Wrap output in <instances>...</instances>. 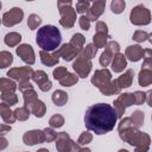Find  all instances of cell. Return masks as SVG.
I'll return each instance as SVG.
<instances>
[{
  "label": "cell",
  "instance_id": "cell-1",
  "mask_svg": "<svg viewBox=\"0 0 152 152\" xmlns=\"http://www.w3.org/2000/svg\"><path fill=\"white\" fill-rule=\"evenodd\" d=\"M118 115L108 103H96L90 106L84 114V124L88 131L97 135L110 132L116 124Z\"/></svg>",
  "mask_w": 152,
  "mask_h": 152
},
{
  "label": "cell",
  "instance_id": "cell-2",
  "mask_svg": "<svg viewBox=\"0 0 152 152\" xmlns=\"http://www.w3.org/2000/svg\"><path fill=\"white\" fill-rule=\"evenodd\" d=\"M61 40H62L61 32L56 26L45 25L38 28L36 42L43 51H48V52L56 51L61 45Z\"/></svg>",
  "mask_w": 152,
  "mask_h": 152
},
{
  "label": "cell",
  "instance_id": "cell-3",
  "mask_svg": "<svg viewBox=\"0 0 152 152\" xmlns=\"http://www.w3.org/2000/svg\"><path fill=\"white\" fill-rule=\"evenodd\" d=\"M121 140L134 146V152H147L151 144V138L147 133L139 131V128L129 127L119 132Z\"/></svg>",
  "mask_w": 152,
  "mask_h": 152
},
{
  "label": "cell",
  "instance_id": "cell-4",
  "mask_svg": "<svg viewBox=\"0 0 152 152\" xmlns=\"http://www.w3.org/2000/svg\"><path fill=\"white\" fill-rule=\"evenodd\" d=\"M71 5H72V2L70 0H68V1L59 0L57 2L59 14H61L59 24L64 28H71L75 25V21H76V11L71 7Z\"/></svg>",
  "mask_w": 152,
  "mask_h": 152
},
{
  "label": "cell",
  "instance_id": "cell-5",
  "mask_svg": "<svg viewBox=\"0 0 152 152\" xmlns=\"http://www.w3.org/2000/svg\"><path fill=\"white\" fill-rule=\"evenodd\" d=\"M129 20L133 25H148L151 23V12L144 5H138L131 11Z\"/></svg>",
  "mask_w": 152,
  "mask_h": 152
},
{
  "label": "cell",
  "instance_id": "cell-6",
  "mask_svg": "<svg viewBox=\"0 0 152 152\" xmlns=\"http://www.w3.org/2000/svg\"><path fill=\"white\" fill-rule=\"evenodd\" d=\"M56 150L57 152H78L81 148L78 144L72 141L66 132L57 133L56 138Z\"/></svg>",
  "mask_w": 152,
  "mask_h": 152
},
{
  "label": "cell",
  "instance_id": "cell-7",
  "mask_svg": "<svg viewBox=\"0 0 152 152\" xmlns=\"http://www.w3.org/2000/svg\"><path fill=\"white\" fill-rule=\"evenodd\" d=\"M110 38L108 34V27L107 24L104 21H97L96 23V33L93 37V44L100 49V48H104L107 45V39Z\"/></svg>",
  "mask_w": 152,
  "mask_h": 152
},
{
  "label": "cell",
  "instance_id": "cell-8",
  "mask_svg": "<svg viewBox=\"0 0 152 152\" xmlns=\"http://www.w3.org/2000/svg\"><path fill=\"white\" fill-rule=\"evenodd\" d=\"M23 18H24L23 10L19 8V7H13L10 11H7L6 13H4V15H2V25L7 26V27L14 26V25L21 23Z\"/></svg>",
  "mask_w": 152,
  "mask_h": 152
},
{
  "label": "cell",
  "instance_id": "cell-9",
  "mask_svg": "<svg viewBox=\"0 0 152 152\" xmlns=\"http://www.w3.org/2000/svg\"><path fill=\"white\" fill-rule=\"evenodd\" d=\"M33 70L31 66H19V68H12L7 71V76H10V78H13L15 81L23 82V81H30V78H32L33 76Z\"/></svg>",
  "mask_w": 152,
  "mask_h": 152
},
{
  "label": "cell",
  "instance_id": "cell-10",
  "mask_svg": "<svg viewBox=\"0 0 152 152\" xmlns=\"http://www.w3.org/2000/svg\"><path fill=\"white\" fill-rule=\"evenodd\" d=\"M91 66H93L91 62L89 59H86V58L81 57V56H78L76 58V61L72 63V68L76 71V75L78 77H82V78H86L89 75V72L91 70Z\"/></svg>",
  "mask_w": 152,
  "mask_h": 152
},
{
  "label": "cell",
  "instance_id": "cell-11",
  "mask_svg": "<svg viewBox=\"0 0 152 152\" xmlns=\"http://www.w3.org/2000/svg\"><path fill=\"white\" fill-rule=\"evenodd\" d=\"M23 141L25 145L28 146H33L37 144H42L45 141V134L44 131L40 129H32V131H27L24 133L23 135Z\"/></svg>",
  "mask_w": 152,
  "mask_h": 152
},
{
  "label": "cell",
  "instance_id": "cell-12",
  "mask_svg": "<svg viewBox=\"0 0 152 152\" xmlns=\"http://www.w3.org/2000/svg\"><path fill=\"white\" fill-rule=\"evenodd\" d=\"M55 52H56V55H57L58 57H63V59L66 61V62L72 61L74 58H77V57L80 56V53H81V52H80L76 48H74L70 43H65V44L61 45Z\"/></svg>",
  "mask_w": 152,
  "mask_h": 152
},
{
  "label": "cell",
  "instance_id": "cell-13",
  "mask_svg": "<svg viewBox=\"0 0 152 152\" xmlns=\"http://www.w3.org/2000/svg\"><path fill=\"white\" fill-rule=\"evenodd\" d=\"M112 81V72L103 68V69H100V70H96L91 77V83L99 89L103 86H106L107 83H109Z\"/></svg>",
  "mask_w": 152,
  "mask_h": 152
},
{
  "label": "cell",
  "instance_id": "cell-14",
  "mask_svg": "<svg viewBox=\"0 0 152 152\" xmlns=\"http://www.w3.org/2000/svg\"><path fill=\"white\" fill-rule=\"evenodd\" d=\"M17 55L28 65H32L36 62V57H34V51L32 49L31 45L28 44H21L17 48Z\"/></svg>",
  "mask_w": 152,
  "mask_h": 152
},
{
  "label": "cell",
  "instance_id": "cell-15",
  "mask_svg": "<svg viewBox=\"0 0 152 152\" xmlns=\"http://www.w3.org/2000/svg\"><path fill=\"white\" fill-rule=\"evenodd\" d=\"M104 7H106V1L103 0H100V1H95L91 4L90 8L88 10V12L86 13V15L88 17V19L90 21H95L104 11Z\"/></svg>",
  "mask_w": 152,
  "mask_h": 152
},
{
  "label": "cell",
  "instance_id": "cell-16",
  "mask_svg": "<svg viewBox=\"0 0 152 152\" xmlns=\"http://www.w3.org/2000/svg\"><path fill=\"white\" fill-rule=\"evenodd\" d=\"M125 56H126V58H128L132 62H138L144 56V49L138 44L127 46L125 50Z\"/></svg>",
  "mask_w": 152,
  "mask_h": 152
},
{
  "label": "cell",
  "instance_id": "cell-17",
  "mask_svg": "<svg viewBox=\"0 0 152 152\" xmlns=\"http://www.w3.org/2000/svg\"><path fill=\"white\" fill-rule=\"evenodd\" d=\"M133 76H134L133 69H127L121 76H119L116 78V81H118V86L120 87V89L131 87L133 83Z\"/></svg>",
  "mask_w": 152,
  "mask_h": 152
},
{
  "label": "cell",
  "instance_id": "cell-18",
  "mask_svg": "<svg viewBox=\"0 0 152 152\" xmlns=\"http://www.w3.org/2000/svg\"><path fill=\"white\" fill-rule=\"evenodd\" d=\"M39 56H40V61L44 65L46 66H53L58 63L59 61V57L56 55V52H48V51H40L39 52Z\"/></svg>",
  "mask_w": 152,
  "mask_h": 152
},
{
  "label": "cell",
  "instance_id": "cell-19",
  "mask_svg": "<svg viewBox=\"0 0 152 152\" xmlns=\"http://www.w3.org/2000/svg\"><path fill=\"white\" fill-rule=\"evenodd\" d=\"M127 66V61H126V56L124 53H118L114 56L113 61H112V69L114 72H121L124 71V69Z\"/></svg>",
  "mask_w": 152,
  "mask_h": 152
},
{
  "label": "cell",
  "instance_id": "cell-20",
  "mask_svg": "<svg viewBox=\"0 0 152 152\" xmlns=\"http://www.w3.org/2000/svg\"><path fill=\"white\" fill-rule=\"evenodd\" d=\"M0 114H1V118L5 121V124H14V121L17 120L14 110H12L10 108V106H7L6 103L0 104Z\"/></svg>",
  "mask_w": 152,
  "mask_h": 152
},
{
  "label": "cell",
  "instance_id": "cell-21",
  "mask_svg": "<svg viewBox=\"0 0 152 152\" xmlns=\"http://www.w3.org/2000/svg\"><path fill=\"white\" fill-rule=\"evenodd\" d=\"M99 90H100L103 95L109 96V95H114V94L120 93L121 89H120V87L118 86V81H116V80H112V81H110L109 83H107L106 86L99 88Z\"/></svg>",
  "mask_w": 152,
  "mask_h": 152
},
{
  "label": "cell",
  "instance_id": "cell-22",
  "mask_svg": "<svg viewBox=\"0 0 152 152\" xmlns=\"http://www.w3.org/2000/svg\"><path fill=\"white\" fill-rule=\"evenodd\" d=\"M17 88H18V86H17L15 82L12 81L11 78H5V77H2V78L0 80V89H1V94L14 93Z\"/></svg>",
  "mask_w": 152,
  "mask_h": 152
},
{
  "label": "cell",
  "instance_id": "cell-23",
  "mask_svg": "<svg viewBox=\"0 0 152 152\" xmlns=\"http://www.w3.org/2000/svg\"><path fill=\"white\" fill-rule=\"evenodd\" d=\"M28 109L31 110V113H32L36 118H43L44 114H45V112H46V106H45V103H44L43 101H40V100L38 99Z\"/></svg>",
  "mask_w": 152,
  "mask_h": 152
},
{
  "label": "cell",
  "instance_id": "cell-24",
  "mask_svg": "<svg viewBox=\"0 0 152 152\" xmlns=\"http://www.w3.org/2000/svg\"><path fill=\"white\" fill-rule=\"evenodd\" d=\"M138 82H139V86H141V87L150 86L152 83V71L141 69L139 72V76H138Z\"/></svg>",
  "mask_w": 152,
  "mask_h": 152
},
{
  "label": "cell",
  "instance_id": "cell-25",
  "mask_svg": "<svg viewBox=\"0 0 152 152\" xmlns=\"http://www.w3.org/2000/svg\"><path fill=\"white\" fill-rule=\"evenodd\" d=\"M23 97H24V107L26 108H30L37 100V93L34 89H30V90H26L23 93Z\"/></svg>",
  "mask_w": 152,
  "mask_h": 152
},
{
  "label": "cell",
  "instance_id": "cell-26",
  "mask_svg": "<svg viewBox=\"0 0 152 152\" xmlns=\"http://www.w3.org/2000/svg\"><path fill=\"white\" fill-rule=\"evenodd\" d=\"M68 101V94L63 90H55L53 94H52V102L56 104V106H64Z\"/></svg>",
  "mask_w": 152,
  "mask_h": 152
},
{
  "label": "cell",
  "instance_id": "cell-27",
  "mask_svg": "<svg viewBox=\"0 0 152 152\" xmlns=\"http://www.w3.org/2000/svg\"><path fill=\"white\" fill-rule=\"evenodd\" d=\"M116 100H118L125 108L131 107V106H133V104L135 103L134 94H132V93H124V94H120Z\"/></svg>",
  "mask_w": 152,
  "mask_h": 152
},
{
  "label": "cell",
  "instance_id": "cell-28",
  "mask_svg": "<svg viewBox=\"0 0 152 152\" xmlns=\"http://www.w3.org/2000/svg\"><path fill=\"white\" fill-rule=\"evenodd\" d=\"M69 43L81 52V51L83 50V48H84L86 38H84V36H83V34H81V33H75V34L71 37V39H70V42H69Z\"/></svg>",
  "mask_w": 152,
  "mask_h": 152
},
{
  "label": "cell",
  "instance_id": "cell-29",
  "mask_svg": "<svg viewBox=\"0 0 152 152\" xmlns=\"http://www.w3.org/2000/svg\"><path fill=\"white\" fill-rule=\"evenodd\" d=\"M5 44L6 45H8V46H15V45H18L19 43H20V40H21V36L18 33V32H10V33H7L6 36H5Z\"/></svg>",
  "mask_w": 152,
  "mask_h": 152
},
{
  "label": "cell",
  "instance_id": "cell-30",
  "mask_svg": "<svg viewBox=\"0 0 152 152\" xmlns=\"http://www.w3.org/2000/svg\"><path fill=\"white\" fill-rule=\"evenodd\" d=\"M96 52H97V48H96L94 44H88V45H86V46L83 48V50L81 51L80 56L83 57V58H86V59H89V61H90L91 58L95 57Z\"/></svg>",
  "mask_w": 152,
  "mask_h": 152
},
{
  "label": "cell",
  "instance_id": "cell-31",
  "mask_svg": "<svg viewBox=\"0 0 152 152\" xmlns=\"http://www.w3.org/2000/svg\"><path fill=\"white\" fill-rule=\"evenodd\" d=\"M13 62V56L11 52L8 51H1L0 52V68L5 69L7 66H10Z\"/></svg>",
  "mask_w": 152,
  "mask_h": 152
},
{
  "label": "cell",
  "instance_id": "cell-32",
  "mask_svg": "<svg viewBox=\"0 0 152 152\" xmlns=\"http://www.w3.org/2000/svg\"><path fill=\"white\" fill-rule=\"evenodd\" d=\"M32 81H33L34 83H37V84H38V87H40V86H43L44 83H46L48 81H50V80L48 78L46 72H44L43 70H37V71H34V72H33Z\"/></svg>",
  "mask_w": 152,
  "mask_h": 152
},
{
  "label": "cell",
  "instance_id": "cell-33",
  "mask_svg": "<svg viewBox=\"0 0 152 152\" xmlns=\"http://www.w3.org/2000/svg\"><path fill=\"white\" fill-rule=\"evenodd\" d=\"M142 58H144V62H142L141 69H146V70L152 71V50L151 49H145Z\"/></svg>",
  "mask_w": 152,
  "mask_h": 152
},
{
  "label": "cell",
  "instance_id": "cell-34",
  "mask_svg": "<svg viewBox=\"0 0 152 152\" xmlns=\"http://www.w3.org/2000/svg\"><path fill=\"white\" fill-rule=\"evenodd\" d=\"M14 114H15V118L17 120L19 121H26L31 114V110L26 107H19L17 109H14Z\"/></svg>",
  "mask_w": 152,
  "mask_h": 152
},
{
  "label": "cell",
  "instance_id": "cell-35",
  "mask_svg": "<svg viewBox=\"0 0 152 152\" xmlns=\"http://www.w3.org/2000/svg\"><path fill=\"white\" fill-rule=\"evenodd\" d=\"M131 119L133 121V125L135 128H139L140 126H142L144 124V119H145V115L141 110H134L131 115Z\"/></svg>",
  "mask_w": 152,
  "mask_h": 152
},
{
  "label": "cell",
  "instance_id": "cell-36",
  "mask_svg": "<svg viewBox=\"0 0 152 152\" xmlns=\"http://www.w3.org/2000/svg\"><path fill=\"white\" fill-rule=\"evenodd\" d=\"M77 81H78V76H77L76 74H70V72H69L63 80L59 81V83H61V86H63V87H71V86L76 84Z\"/></svg>",
  "mask_w": 152,
  "mask_h": 152
},
{
  "label": "cell",
  "instance_id": "cell-37",
  "mask_svg": "<svg viewBox=\"0 0 152 152\" xmlns=\"http://www.w3.org/2000/svg\"><path fill=\"white\" fill-rule=\"evenodd\" d=\"M114 56H115L114 53H112L110 51H108V50L104 49V51L101 53V57H100V64L102 66H108L112 63Z\"/></svg>",
  "mask_w": 152,
  "mask_h": 152
},
{
  "label": "cell",
  "instance_id": "cell-38",
  "mask_svg": "<svg viewBox=\"0 0 152 152\" xmlns=\"http://www.w3.org/2000/svg\"><path fill=\"white\" fill-rule=\"evenodd\" d=\"M1 100L2 103H6L7 106H14L18 103V96L15 93H10V94H1Z\"/></svg>",
  "mask_w": 152,
  "mask_h": 152
},
{
  "label": "cell",
  "instance_id": "cell-39",
  "mask_svg": "<svg viewBox=\"0 0 152 152\" xmlns=\"http://www.w3.org/2000/svg\"><path fill=\"white\" fill-rule=\"evenodd\" d=\"M49 125L52 128H59V127H62L64 125V118L61 114H55V115H52L50 118Z\"/></svg>",
  "mask_w": 152,
  "mask_h": 152
},
{
  "label": "cell",
  "instance_id": "cell-40",
  "mask_svg": "<svg viewBox=\"0 0 152 152\" xmlns=\"http://www.w3.org/2000/svg\"><path fill=\"white\" fill-rule=\"evenodd\" d=\"M125 7H126V2L124 0H113L112 4H110V10L115 14H119V13L124 12Z\"/></svg>",
  "mask_w": 152,
  "mask_h": 152
},
{
  "label": "cell",
  "instance_id": "cell-41",
  "mask_svg": "<svg viewBox=\"0 0 152 152\" xmlns=\"http://www.w3.org/2000/svg\"><path fill=\"white\" fill-rule=\"evenodd\" d=\"M40 23H42V19L37 14H31L27 19V26L30 30H36L40 25Z\"/></svg>",
  "mask_w": 152,
  "mask_h": 152
},
{
  "label": "cell",
  "instance_id": "cell-42",
  "mask_svg": "<svg viewBox=\"0 0 152 152\" xmlns=\"http://www.w3.org/2000/svg\"><path fill=\"white\" fill-rule=\"evenodd\" d=\"M68 74H69V71H68V69L64 68V66H57V68L53 70V72H52L55 80H57V81L63 80Z\"/></svg>",
  "mask_w": 152,
  "mask_h": 152
},
{
  "label": "cell",
  "instance_id": "cell-43",
  "mask_svg": "<svg viewBox=\"0 0 152 152\" xmlns=\"http://www.w3.org/2000/svg\"><path fill=\"white\" fill-rule=\"evenodd\" d=\"M91 140H93V134L88 131H84L81 133V135L77 140V144L78 145H87V144L91 142Z\"/></svg>",
  "mask_w": 152,
  "mask_h": 152
},
{
  "label": "cell",
  "instance_id": "cell-44",
  "mask_svg": "<svg viewBox=\"0 0 152 152\" xmlns=\"http://www.w3.org/2000/svg\"><path fill=\"white\" fill-rule=\"evenodd\" d=\"M90 6H91V4L89 1H77L76 2V12L77 13H81L83 15L84 13L88 12V10L90 8Z\"/></svg>",
  "mask_w": 152,
  "mask_h": 152
},
{
  "label": "cell",
  "instance_id": "cell-45",
  "mask_svg": "<svg viewBox=\"0 0 152 152\" xmlns=\"http://www.w3.org/2000/svg\"><path fill=\"white\" fill-rule=\"evenodd\" d=\"M148 37L150 34L146 32V31H142V30H138L134 32L133 34V40L138 42V43H142L145 40H148Z\"/></svg>",
  "mask_w": 152,
  "mask_h": 152
},
{
  "label": "cell",
  "instance_id": "cell-46",
  "mask_svg": "<svg viewBox=\"0 0 152 152\" xmlns=\"http://www.w3.org/2000/svg\"><path fill=\"white\" fill-rule=\"evenodd\" d=\"M43 131H44V134H45V141L46 142H51V141H55L56 140L57 133L53 131L52 127H46Z\"/></svg>",
  "mask_w": 152,
  "mask_h": 152
},
{
  "label": "cell",
  "instance_id": "cell-47",
  "mask_svg": "<svg viewBox=\"0 0 152 152\" xmlns=\"http://www.w3.org/2000/svg\"><path fill=\"white\" fill-rule=\"evenodd\" d=\"M129 127H134L131 116H129V118H124V119H121V121H120L119 125H118V131L120 132V131L126 129V128H129Z\"/></svg>",
  "mask_w": 152,
  "mask_h": 152
},
{
  "label": "cell",
  "instance_id": "cell-48",
  "mask_svg": "<svg viewBox=\"0 0 152 152\" xmlns=\"http://www.w3.org/2000/svg\"><path fill=\"white\" fill-rule=\"evenodd\" d=\"M104 48H106V50L110 51V52L114 53V55H118L119 51H120V45H119V43L115 42V40H109Z\"/></svg>",
  "mask_w": 152,
  "mask_h": 152
},
{
  "label": "cell",
  "instance_id": "cell-49",
  "mask_svg": "<svg viewBox=\"0 0 152 152\" xmlns=\"http://www.w3.org/2000/svg\"><path fill=\"white\" fill-rule=\"evenodd\" d=\"M78 24H80L81 28L84 30V31H88V30L90 28V20H89L88 17L84 15V14L80 17V19H78Z\"/></svg>",
  "mask_w": 152,
  "mask_h": 152
},
{
  "label": "cell",
  "instance_id": "cell-50",
  "mask_svg": "<svg viewBox=\"0 0 152 152\" xmlns=\"http://www.w3.org/2000/svg\"><path fill=\"white\" fill-rule=\"evenodd\" d=\"M134 100H135V104H142L145 101H146V93H142V91H135L134 93Z\"/></svg>",
  "mask_w": 152,
  "mask_h": 152
},
{
  "label": "cell",
  "instance_id": "cell-51",
  "mask_svg": "<svg viewBox=\"0 0 152 152\" xmlns=\"http://www.w3.org/2000/svg\"><path fill=\"white\" fill-rule=\"evenodd\" d=\"M113 104H114V107H113V108H114V110H115V113H116L118 118H122V115H124V113H125V109H126V108H125V107H124V106H122L118 100H115Z\"/></svg>",
  "mask_w": 152,
  "mask_h": 152
},
{
  "label": "cell",
  "instance_id": "cell-52",
  "mask_svg": "<svg viewBox=\"0 0 152 152\" xmlns=\"http://www.w3.org/2000/svg\"><path fill=\"white\" fill-rule=\"evenodd\" d=\"M18 88L21 93L26 91V90H30V89H33L32 84L30 83V81H23V82H19L18 83Z\"/></svg>",
  "mask_w": 152,
  "mask_h": 152
},
{
  "label": "cell",
  "instance_id": "cell-53",
  "mask_svg": "<svg viewBox=\"0 0 152 152\" xmlns=\"http://www.w3.org/2000/svg\"><path fill=\"white\" fill-rule=\"evenodd\" d=\"M12 128H11V126L10 125H7V124H2L1 126H0V133H1V135H5L7 132H10Z\"/></svg>",
  "mask_w": 152,
  "mask_h": 152
},
{
  "label": "cell",
  "instance_id": "cell-54",
  "mask_svg": "<svg viewBox=\"0 0 152 152\" xmlns=\"http://www.w3.org/2000/svg\"><path fill=\"white\" fill-rule=\"evenodd\" d=\"M51 87H52L51 81H48L46 83H44L43 86H40V87H39V89H40L42 91H48V90H50V89H51Z\"/></svg>",
  "mask_w": 152,
  "mask_h": 152
},
{
  "label": "cell",
  "instance_id": "cell-55",
  "mask_svg": "<svg viewBox=\"0 0 152 152\" xmlns=\"http://www.w3.org/2000/svg\"><path fill=\"white\" fill-rule=\"evenodd\" d=\"M146 102L150 107H152V90H148L146 93Z\"/></svg>",
  "mask_w": 152,
  "mask_h": 152
},
{
  "label": "cell",
  "instance_id": "cell-56",
  "mask_svg": "<svg viewBox=\"0 0 152 152\" xmlns=\"http://www.w3.org/2000/svg\"><path fill=\"white\" fill-rule=\"evenodd\" d=\"M6 146H7V140H6V138L2 135V137H1V146H0V150H4Z\"/></svg>",
  "mask_w": 152,
  "mask_h": 152
},
{
  "label": "cell",
  "instance_id": "cell-57",
  "mask_svg": "<svg viewBox=\"0 0 152 152\" xmlns=\"http://www.w3.org/2000/svg\"><path fill=\"white\" fill-rule=\"evenodd\" d=\"M78 152H91V151H90L88 147H82V148L78 150Z\"/></svg>",
  "mask_w": 152,
  "mask_h": 152
},
{
  "label": "cell",
  "instance_id": "cell-58",
  "mask_svg": "<svg viewBox=\"0 0 152 152\" xmlns=\"http://www.w3.org/2000/svg\"><path fill=\"white\" fill-rule=\"evenodd\" d=\"M37 152H50V151H49L48 148H39Z\"/></svg>",
  "mask_w": 152,
  "mask_h": 152
},
{
  "label": "cell",
  "instance_id": "cell-59",
  "mask_svg": "<svg viewBox=\"0 0 152 152\" xmlns=\"http://www.w3.org/2000/svg\"><path fill=\"white\" fill-rule=\"evenodd\" d=\"M148 40H150V43L152 44V33H150V37H148Z\"/></svg>",
  "mask_w": 152,
  "mask_h": 152
},
{
  "label": "cell",
  "instance_id": "cell-60",
  "mask_svg": "<svg viewBox=\"0 0 152 152\" xmlns=\"http://www.w3.org/2000/svg\"><path fill=\"white\" fill-rule=\"evenodd\" d=\"M119 152H128V151L125 150V148H121V150H119Z\"/></svg>",
  "mask_w": 152,
  "mask_h": 152
}]
</instances>
